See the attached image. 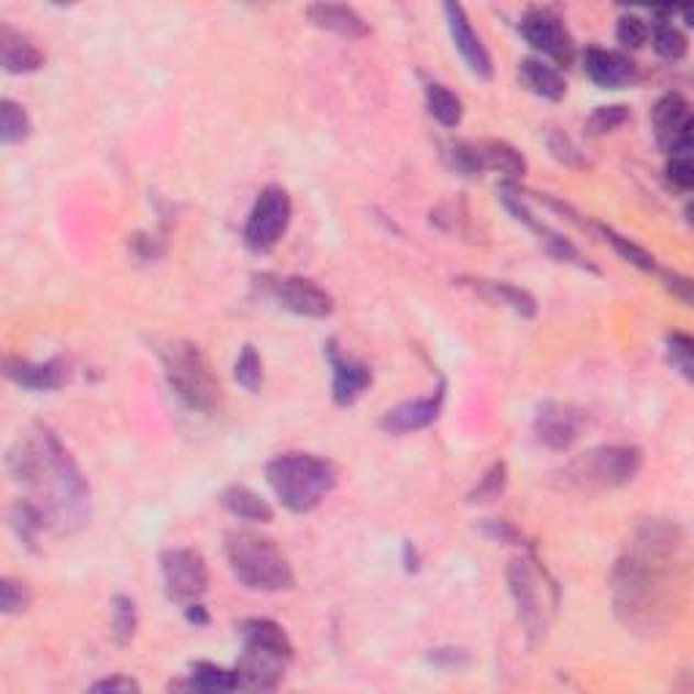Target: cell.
I'll use <instances>...</instances> for the list:
<instances>
[{
    "instance_id": "1",
    "label": "cell",
    "mask_w": 694,
    "mask_h": 694,
    "mask_svg": "<svg viewBox=\"0 0 694 694\" xmlns=\"http://www.w3.org/2000/svg\"><path fill=\"white\" fill-rule=\"evenodd\" d=\"M686 535L670 518H646L635 527L610 573L614 614L640 638L664 635L684 610Z\"/></svg>"
},
{
    "instance_id": "2",
    "label": "cell",
    "mask_w": 694,
    "mask_h": 694,
    "mask_svg": "<svg viewBox=\"0 0 694 694\" xmlns=\"http://www.w3.org/2000/svg\"><path fill=\"white\" fill-rule=\"evenodd\" d=\"M9 472L16 483L44 494L41 507L57 532L71 535L90 524V483L52 429L36 423L31 440L16 442L9 451Z\"/></svg>"
},
{
    "instance_id": "3",
    "label": "cell",
    "mask_w": 694,
    "mask_h": 694,
    "mask_svg": "<svg viewBox=\"0 0 694 694\" xmlns=\"http://www.w3.org/2000/svg\"><path fill=\"white\" fill-rule=\"evenodd\" d=\"M242 657L236 668V686L244 692H274L285 679V668L294 659L288 632L272 618H244L239 624Z\"/></svg>"
},
{
    "instance_id": "4",
    "label": "cell",
    "mask_w": 694,
    "mask_h": 694,
    "mask_svg": "<svg viewBox=\"0 0 694 694\" xmlns=\"http://www.w3.org/2000/svg\"><path fill=\"white\" fill-rule=\"evenodd\" d=\"M337 466L318 453L290 451L266 464V483L290 513H309L337 488Z\"/></svg>"
},
{
    "instance_id": "5",
    "label": "cell",
    "mask_w": 694,
    "mask_h": 694,
    "mask_svg": "<svg viewBox=\"0 0 694 694\" xmlns=\"http://www.w3.org/2000/svg\"><path fill=\"white\" fill-rule=\"evenodd\" d=\"M161 359L168 388L190 407V410L214 416L223 410V386L214 375L207 353L190 340H166L155 348Z\"/></svg>"
},
{
    "instance_id": "6",
    "label": "cell",
    "mask_w": 694,
    "mask_h": 694,
    "mask_svg": "<svg viewBox=\"0 0 694 694\" xmlns=\"http://www.w3.org/2000/svg\"><path fill=\"white\" fill-rule=\"evenodd\" d=\"M225 557L233 579L250 592H290L296 586L294 568L279 546L253 529H231L225 535Z\"/></svg>"
},
{
    "instance_id": "7",
    "label": "cell",
    "mask_w": 694,
    "mask_h": 694,
    "mask_svg": "<svg viewBox=\"0 0 694 694\" xmlns=\"http://www.w3.org/2000/svg\"><path fill=\"white\" fill-rule=\"evenodd\" d=\"M643 470V451L638 445H599L570 459L559 470L564 486L579 492H614L629 486Z\"/></svg>"
},
{
    "instance_id": "8",
    "label": "cell",
    "mask_w": 694,
    "mask_h": 694,
    "mask_svg": "<svg viewBox=\"0 0 694 694\" xmlns=\"http://www.w3.org/2000/svg\"><path fill=\"white\" fill-rule=\"evenodd\" d=\"M507 588H510V597L513 603H516L518 618H521L529 638H542L559 610L557 581H553L551 573L542 568L532 553H529V557L513 559L510 562V568H507Z\"/></svg>"
},
{
    "instance_id": "9",
    "label": "cell",
    "mask_w": 694,
    "mask_h": 694,
    "mask_svg": "<svg viewBox=\"0 0 694 694\" xmlns=\"http://www.w3.org/2000/svg\"><path fill=\"white\" fill-rule=\"evenodd\" d=\"M290 218H294V201L288 190L279 185H266L244 223V244L258 255L272 253L288 233Z\"/></svg>"
},
{
    "instance_id": "10",
    "label": "cell",
    "mask_w": 694,
    "mask_h": 694,
    "mask_svg": "<svg viewBox=\"0 0 694 694\" xmlns=\"http://www.w3.org/2000/svg\"><path fill=\"white\" fill-rule=\"evenodd\" d=\"M163 586L174 603H198L209 588L207 559L196 548H166L161 553Z\"/></svg>"
},
{
    "instance_id": "11",
    "label": "cell",
    "mask_w": 694,
    "mask_h": 694,
    "mask_svg": "<svg viewBox=\"0 0 694 694\" xmlns=\"http://www.w3.org/2000/svg\"><path fill=\"white\" fill-rule=\"evenodd\" d=\"M499 201L505 203V209L518 220V223H524L529 231L538 233L542 247H546L548 255H553L559 264H575V266H581V269L597 272L586 258H583L581 250L575 247L570 239H564L562 233L548 229L542 220H538V214H535L532 209L527 207V196H524V190L518 188L516 183H502L499 185Z\"/></svg>"
},
{
    "instance_id": "12",
    "label": "cell",
    "mask_w": 694,
    "mask_h": 694,
    "mask_svg": "<svg viewBox=\"0 0 694 694\" xmlns=\"http://www.w3.org/2000/svg\"><path fill=\"white\" fill-rule=\"evenodd\" d=\"M521 36L535 52H540L542 57H551L559 66H570L573 63V36H570L568 25H564V20L553 9H546V5L527 9V14L521 16Z\"/></svg>"
},
{
    "instance_id": "13",
    "label": "cell",
    "mask_w": 694,
    "mask_h": 694,
    "mask_svg": "<svg viewBox=\"0 0 694 694\" xmlns=\"http://www.w3.org/2000/svg\"><path fill=\"white\" fill-rule=\"evenodd\" d=\"M651 125L659 150L668 155H690L692 153V109L681 92H668L651 109Z\"/></svg>"
},
{
    "instance_id": "14",
    "label": "cell",
    "mask_w": 694,
    "mask_h": 694,
    "mask_svg": "<svg viewBox=\"0 0 694 694\" xmlns=\"http://www.w3.org/2000/svg\"><path fill=\"white\" fill-rule=\"evenodd\" d=\"M583 426H586V416L573 405H564V401H542L535 412V440L540 445H546L548 451H570L575 442L581 440Z\"/></svg>"
},
{
    "instance_id": "15",
    "label": "cell",
    "mask_w": 694,
    "mask_h": 694,
    "mask_svg": "<svg viewBox=\"0 0 694 694\" xmlns=\"http://www.w3.org/2000/svg\"><path fill=\"white\" fill-rule=\"evenodd\" d=\"M269 294L288 312L301 315V318H329L334 312V296L309 277H296V274L274 277L269 283Z\"/></svg>"
},
{
    "instance_id": "16",
    "label": "cell",
    "mask_w": 694,
    "mask_h": 694,
    "mask_svg": "<svg viewBox=\"0 0 694 694\" xmlns=\"http://www.w3.org/2000/svg\"><path fill=\"white\" fill-rule=\"evenodd\" d=\"M442 11H445V22H448V31H451L453 46H456V52L462 55L464 66L470 68L472 77H477L483 81H492L494 79L492 55H488L483 38L475 33V27H472L464 5L445 3L442 5Z\"/></svg>"
},
{
    "instance_id": "17",
    "label": "cell",
    "mask_w": 694,
    "mask_h": 694,
    "mask_svg": "<svg viewBox=\"0 0 694 694\" xmlns=\"http://www.w3.org/2000/svg\"><path fill=\"white\" fill-rule=\"evenodd\" d=\"M442 405H445V383H440L431 394L390 407V410H386V416L381 418V429L394 437L416 434V431L429 429L440 418Z\"/></svg>"
},
{
    "instance_id": "18",
    "label": "cell",
    "mask_w": 694,
    "mask_h": 694,
    "mask_svg": "<svg viewBox=\"0 0 694 694\" xmlns=\"http://www.w3.org/2000/svg\"><path fill=\"white\" fill-rule=\"evenodd\" d=\"M326 359H329L334 383H331V396L340 407H353L361 396L372 386V370L361 359L340 353L337 340L326 342Z\"/></svg>"
},
{
    "instance_id": "19",
    "label": "cell",
    "mask_w": 694,
    "mask_h": 694,
    "mask_svg": "<svg viewBox=\"0 0 694 694\" xmlns=\"http://www.w3.org/2000/svg\"><path fill=\"white\" fill-rule=\"evenodd\" d=\"M5 377L25 390H60L71 381V361L55 355L46 361L5 359Z\"/></svg>"
},
{
    "instance_id": "20",
    "label": "cell",
    "mask_w": 694,
    "mask_h": 694,
    "mask_svg": "<svg viewBox=\"0 0 694 694\" xmlns=\"http://www.w3.org/2000/svg\"><path fill=\"white\" fill-rule=\"evenodd\" d=\"M583 71L603 90H621L638 81V66L629 55L603 46H586L581 55Z\"/></svg>"
},
{
    "instance_id": "21",
    "label": "cell",
    "mask_w": 694,
    "mask_h": 694,
    "mask_svg": "<svg viewBox=\"0 0 694 694\" xmlns=\"http://www.w3.org/2000/svg\"><path fill=\"white\" fill-rule=\"evenodd\" d=\"M456 285L475 290V294L481 296V299L492 301V305H502V307L513 309V312L521 315V318H527V320L538 315V301H535V296L529 294V290L518 288V285L505 283V279L459 277Z\"/></svg>"
},
{
    "instance_id": "22",
    "label": "cell",
    "mask_w": 694,
    "mask_h": 694,
    "mask_svg": "<svg viewBox=\"0 0 694 694\" xmlns=\"http://www.w3.org/2000/svg\"><path fill=\"white\" fill-rule=\"evenodd\" d=\"M309 25L320 27V31L337 33L342 38H366L372 33L370 22L353 9V5L342 3H312L307 5Z\"/></svg>"
},
{
    "instance_id": "23",
    "label": "cell",
    "mask_w": 694,
    "mask_h": 694,
    "mask_svg": "<svg viewBox=\"0 0 694 694\" xmlns=\"http://www.w3.org/2000/svg\"><path fill=\"white\" fill-rule=\"evenodd\" d=\"M0 63H3L5 74H33L44 68L46 55L31 36L3 22L0 25Z\"/></svg>"
},
{
    "instance_id": "24",
    "label": "cell",
    "mask_w": 694,
    "mask_h": 694,
    "mask_svg": "<svg viewBox=\"0 0 694 694\" xmlns=\"http://www.w3.org/2000/svg\"><path fill=\"white\" fill-rule=\"evenodd\" d=\"M518 79L529 92L546 98V101H562L568 96V81L559 74V68L548 66L540 57H524L518 63Z\"/></svg>"
},
{
    "instance_id": "25",
    "label": "cell",
    "mask_w": 694,
    "mask_h": 694,
    "mask_svg": "<svg viewBox=\"0 0 694 694\" xmlns=\"http://www.w3.org/2000/svg\"><path fill=\"white\" fill-rule=\"evenodd\" d=\"M168 690L179 692H236V673L233 670L218 668L212 662H194L190 664L188 679L172 681Z\"/></svg>"
},
{
    "instance_id": "26",
    "label": "cell",
    "mask_w": 694,
    "mask_h": 694,
    "mask_svg": "<svg viewBox=\"0 0 694 694\" xmlns=\"http://www.w3.org/2000/svg\"><path fill=\"white\" fill-rule=\"evenodd\" d=\"M477 155H481L483 172H499L510 179H521L527 174V157L518 153L513 144L499 142V139L477 142Z\"/></svg>"
},
{
    "instance_id": "27",
    "label": "cell",
    "mask_w": 694,
    "mask_h": 694,
    "mask_svg": "<svg viewBox=\"0 0 694 694\" xmlns=\"http://www.w3.org/2000/svg\"><path fill=\"white\" fill-rule=\"evenodd\" d=\"M223 507L236 516L239 521L250 524H269L274 518V507L261 494H255L247 486H229L223 492Z\"/></svg>"
},
{
    "instance_id": "28",
    "label": "cell",
    "mask_w": 694,
    "mask_h": 694,
    "mask_svg": "<svg viewBox=\"0 0 694 694\" xmlns=\"http://www.w3.org/2000/svg\"><path fill=\"white\" fill-rule=\"evenodd\" d=\"M423 98H426V109L429 114L440 122L442 128H459L464 120V103L462 98L453 90H448L440 81H429L423 87Z\"/></svg>"
},
{
    "instance_id": "29",
    "label": "cell",
    "mask_w": 694,
    "mask_h": 694,
    "mask_svg": "<svg viewBox=\"0 0 694 694\" xmlns=\"http://www.w3.org/2000/svg\"><path fill=\"white\" fill-rule=\"evenodd\" d=\"M31 133H33V122H31V114L25 112V107L11 101V98H3V101H0V139H3L5 147L27 142Z\"/></svg>"
},
{
    "instance_id": "30",
    "label": "cell",
    "mask_w": 694,
    "mask_h": 694,
    "mask_svg": "<svg viewBox=\"0 0 694 694\" xmlns=\"http://www.w3.org/2000/svg\"><path fill=\"white\" fill-rule=\"evenodd\" d=\"M11 527L16 529V535H20V540L25 542L27 548H36L38 532L44 527H49V521H46L44 507L31 499H20L11 507Z\"/></svg>"
},
{
    "instance_id": "31",
    "label": "cell",
    "mask_w": 694,
    "mask_h": 694,
    "mask_svg": "<svg viewBox=\"0 0 694 694\" xmlns=\"http://www.w3.org/2000/svg\"><path fill=\"white\" fill-rule=\"evenodd\" d=\"M651 44H654V52L664 60H684L686 49H690V41H686L684 33L673 25L670 20H657L654 25L649 27Z\"/></svg>"
},
{
    "instance_id": "32",
    "label": "cell",
    "mask_w": 694,
    "mask_h": 694,
    "mask_svg": "<svg viewBox=\"0 0 694 694\" xmlns=\"http://www.w3.org/2000/svg\"><path fill=\"white\" fill-rule=\"evenodd\" d=\"M594 231H597L599 236H603L605 242H608L610 247H614L616 253L621 255L624 261H627V264L638 266L640 272H657V258H654V255H651L649 250L640 247V244H635L632 239L621 236V233H616L614 229H608V225H599V223L594 225Z\"/></svg>"
},
{
    "instance_id": "33",
    "label": "cell",
    "mask_w": 694,
    "mask_h": 694,
    "mask_svg": "<svg viewBox=\"0 0 694 694\" xmlns=\"http://www.w3.org/2000/svg\"><path fill=\"white\" fill-rule=\"evenodd\" d=\"M139 629V610L136 599L128 594H114L112 597V638L120 646H128L136 638Z\"/></svg>"
},
{
    "instance_id": "34",
    "label": "cell",
    "mask_w": 694,
    "mask_h": 694,
    "mask_svg": "<svg viewBox=\"0 0 694 694\" xmlns=\"http://www.w3.org/2000/svg\"><path fill=\"white\" fill-rule=\"evenodd\" d=\"M233 381L247 394H258L264 388V359L253 345H244L239 350L236 364H233Z\"/></svg>"
},
{
    "instance_id": "35",
    "label": "cell",
    "mask_w": 694,
    "mask_h": 694,
    "mask_svg": "<svg viewBox=\"0 0 694 694\" xmlns=\"http://www.w3.org/2000/svg\"><path fill=\"white\" fill-rule=\"evenodd\" d=\"M546 144H548V153H551L553 161L562 163V166L588 168V157L583 155V150L573 142V139L568 136V133L559 131V128H551V131L546 133Z\"/></svg>"
},
{
    "instance_id": "36",
    "label": "cell",
    "mask_w": 694,
    "mask_h": 694,
    "mask_svg": "<svg viewBox=\"0 0 694 694\" xmlns=\"http://www.w3.org/2000/svg\"><path fill=\"white\" fill-rule=\"evenodd\" d=\"M664 350H668V361L673 364L675 372H681L684 381H694V342L684 331H673L664 340Z\"/></svg>"
},
{
    "instance_id": "37",
    "label": "cell",
    "mask_w": 694,
    "mask_h": 694,
    "mask_svg": "<svg viewBox=\"0 0 694 694\" xmlns=\"http://www.w3.org/2000/svg\"><path fill=\"white\" fill-rule=\"evenodd\" d=\"M445 161L456 174L466 179H475L483 174L481 155H477V142H451L445 147Z\"/></svg>"
},
{
    "instance_id": "38",
    "label": "cell",
    "mask_w": 694,
    "mask_h": 694,
    "mask_svg": "<svg viewBox=\"0 0 694 694\" xmlns=\"http://www.w3.org/2000/svg\"><path fill=\"white\" fill-rule=\"evenodd\" d=\"M629 120V107L624 103H610V107H597L592 117L586 120L583 131L586 136H605V133H614L624 122Z\"/></svg>"
},
{
    "instance_id": "39",
    "label": "cell",
    "mask_w": 694,
    "mask_h": 694,
    "mask_svg": "<svg viewBox=\"0 0 694 694\" xmlns=\"http://www.w3.org/2000/svg\"><path fill=\"white\" fill-rule=\"evenodd\" d=\"M33 603V592L25 581L20 579H9L5 575L0 581V610L5 616H16V614H25Z\"/></svg>"
},
{
    "instance_id": "40",
    "label": "cell",
    "mask_w": 694,
    "mask_h": 694,
    "mask_svg": "<svg viewBox=\"0 0 694 694\" xmlns=\"http://www.w3.org/2000/svg\"><path fill=\"white\" fill-rule=\"evenodd\" d=\"M505 488H507V464L494 462L486 472H483L477 486L472 488L470 502H492V499H497Z\"/></svg>"
},
{
    "instance_id": "41",
    "label": "cell",
    "mask_w": 694,
    "mask_h": 694,
    "mask_svg": "<svg viewBox=\"0 0 694 694\" xmlns=\"http://www.w3.org/2000/svg\"><path fill=\"white\" fill-rule=\"evenodd\" d=\"M616 38L624 49H640L649 41V22L638 14H624L616 25Z\"/></svg>"
},
{
    "instance_id": "42",
    "label": "cell",
    "mask_w": 694,
    "mask_h": 694,
    "mask_svg": "<svg viewBox=\"0 0 694 694\" xmlns=\"http://www.w3.org/2000/svg\"><path fill=\"white\" fill-rule=\"evenodd\" d=\"M664 174H668V179H670V185H673V188H679V190H692L694 188V166H692L690 155L670 157Z\"/></svg>"
},
{
    "instance_id": "43",
    "label": "cell",
    "mask_w": 694,
    "mask_h": 694,
    "mask_svg": "<svg viewBox=\"0 0 694 694\" xmlns=\"http://www.w3.org/2000/svg\"><path fill=\"white\" fill-rule=\"evenodd\" d=\"M481 529H483V535L494 542H505V546H524V535L507 521H486Z\"/></svg>"
},
{
    "instance_id": "44",
    "label": "cell",
    "mask_w": 694,
    "mask_h": 694,
    "mask_svg": "<svg viewBox=\"0 0 694 694\" xmlns=\"http://www.w3.org/2000/svg\"><path fill=\"white\" fill-rule=\"evenodd\" d=\"M90 692H98V694H139L142 692V684L133 679H128V675H112V679H103V681H96V684H90Z\"/></svg>"
},
{
    "instance_id": "45",
    "label": "cell",
    "mask_w": 694,
    "mask_h": 694,
    "mask_svg": "<svg viewBox=\"0 0 694 694\" xmlns=\"http://www.w3.org/2000/svg\"><path fill=\"white\" fill-rule=\"evenodd\" d=\"M662 283L675 299H681L684 305H692V279L684 277V274H675V272H662Z\"/></svg>"
},
{
    "instance_id": "46",
    "label": "cell",
    "mask_w": 694,
    "mask_h": 694,
    "mask_svg": "<svg viewBox=\"0 0 694 694\" xmlns=\"http://www.w3.org/2000/svg\"><path fill=\"white\" fill-rule=\"evenodd\" d=\"M185 618H188L190 624H196V627H207L209 624V614L201 603L185 605Z\"/></svg>"
},
{
    "instance_id": "47",
    "label": "cell",
    "mask_w": 694,
    "mask_h": 694,
    "mask_svg": "<svg viewBox=\"0 0 694 694\" xmlns=\"http://www.w3.org/2000/svg\"><path fill=\"white\" fill-rule=\"evenodd\" d=\"M418 564H421V559H418L416 546H412V542L407 540L405 542V570H407V573H418Z\"/></svg>"
}]
</instances>
